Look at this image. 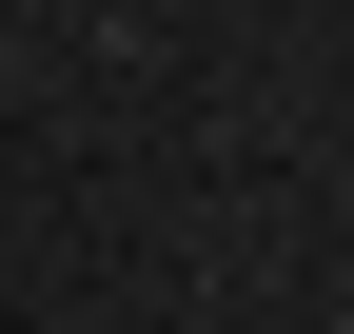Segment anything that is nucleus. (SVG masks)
I'll return each instance as SVG.
<instances>
[{
  "instance_id": "1",
  "label": "nucleus",
  "mask_w": 354,
  "mask_h": 334,
  "mask_svg": "<svg viewBox=\"0 0 354 334\" xmlns=\"http://www.w3.org/2000/svg\"><path fill=\"white\" fill-rule=\"evenodd\" d=\"M0 99H20V20H0Z\"/></svg>"
}]
</instances>
